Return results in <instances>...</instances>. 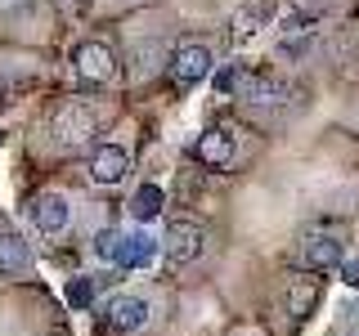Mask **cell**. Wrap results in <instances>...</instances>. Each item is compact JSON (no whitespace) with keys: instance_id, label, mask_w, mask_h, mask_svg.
<instances>
[{"instance_id":"obj_1","label":"cell","mask_w":359,"mask_h":336,"mask_svg":"<svg viewBox=\"0 0 359 336\" xmlns=\"http://www.w3.org/2000/svg\"><path fill=\"white\" fill-rule=\"evenodd\" d=\"M238 104L247 112H283L292 99H297V85H287L283 76H269V72H252L247 76L243 72V81H238Z\"/></svg>"},{"instance_id":"obj_2","label":"cell","mask_w":359,"mask_h":336,"mask_svg":"<svg viewBox=\"0 0 359 336\" xmlns=\"http://www.w3.org/2000/svg\"><path fill=\"white\" fill-rule=\"evenodd\" d=\"M95 130H99V117H95L90 104H81V99H72V104H63L54 112V144H59L63 153L86 148V144L95 139Z\"/></svg>"},{"instance_id":"obj_3","label":"cell","mask_w":359,"mask_h":336,"mask_svg":"<svg viewBox=\"0 0 359 336\" xmlns=\"http://www.w3.org/2000/svg\"><path fill=\"white\" fill-rule=\"evenodd\" d=\"M157 246L166 251V260L171 265H194L202 251H207V229L194 220H171L166 224V233L157 238Z\"/></svg>"},{"instance_id":"obj_4","label":"cell","mask_w":359,"mask_h":336,"mask_svg":"<svg viewBox=\"0 0 359 336\" xmlns=\"http://www.w3.org/2000/svg\"><path fill=\"white\" fill-rule=\"evenodd\" d=\"M297 255H301V265H306V274L337 269L346 260V255H341V233H337V229H306V233H301Z\"/></svg>"},{"instance_id":"obj_5","label":"cell","mask_w":359,"mask_h":336,"mask_svg":"<svg viewBox=\"0 0 359 336\" xmlns=\"http://www.w3.org/2000/svg\"><path fill=\"white\" fill-rule=\"evenodd\" d=\"M72 67L86 85H108L112 76H117V54H112L104 41H81L76 54H72Z\"/></svg>"},{"instance_id":"obj_6","label":"cell","mask_w":359,"mask_h":336,"mask_svg":"<svg viewBox=\"0 0 359 336\" xmlns=\"http://www.w3.org/2000/svg\"><path fill=\"white\" fill-rule=\"evenodd\" d=\"M27 216H32V224H36V233H45V238H59L67 224H72V202H67L63 193H54V188H45V193L32 197Z\"/></svg>"},{"instance_id":"obj_7","label":"cell","mask_w":359,"mask_h":336,"mask_svg":"<svg viewBox=\"0 0 359 336\" xmlns=\"http://www.w3.org/2000/svg\"><path fill=\"white\" fill-rule=\"evenodd\" d=\"M319 305V278L310 274H287V287H283V318H287V332L301 328V323L314 314Z\"/></svg>"},{"instance_id":"obj_8","label":"cell","mask_w":359,"mask_h":336,"mask_svg":"<svg viewBox=\"0 0 359 336\" xmlns=\"http://www.w3.org/2000/svg\"><path fill=\"white\" fill-rule=\"evenodd\" d=\"M86 175L95 179V184H104V188L121 184V179L130 175V153L121 148V144H99V148L90 153V166H86Z\"/></svg>"},{"instance_id":"obj_9","label":"cell","mask_w":359,"mask_h":336,"mask_svg":"<svg viewBox=\"0 0 359 336\" xmlns=\"http://www.w3.org/2000/svg\"><path fill=\"white\" fill-rule=\"evenodd\" d=\"M211 63H216V59H211V50H207V45H180V50L171 54V81L175 85H198V81H207V76H211Z\"/></svg>"},{"instance_id":"obj_10","label":"cell","mask_w":359,"mask_h":336,"mask_svg":"<svg viewBox=\"0 0 359 336\" xmlns=\"http://www.w3.org/2000/svg\"><path fill=\"white\" fill-rule=\"evenodd\" d=\"M149 314H153V305L144 296H112L104 305V318L112 332H144L149 328Z\"/></svg>"},{"instance_id":"obj_11","label":"cell","mask_w":359,"mask_h":336,"mask_svg":"<svg viewBox=\"0 0 359 336\" xmlns=\"http://www.w3.org/2000/svg\"><path fill=\"white\" fill-rule=\"evenodd\" d=\"M157 238L153 233H144V229H135V233H121L117 238V251H112V265H121V269H149L157 260Z\"/></svg>"},{"instance_id":"obj_12","label":"cell","mask_w":359,"mask_h":336,"mask_svg":"<svg viewBox=\"0 0 359 336\" xmlns=\"http://www.w3.org/2000/svg\"><path fill=\"white\" fill-rule=\"evenodd\" d=\"M32 274V246L22 233H0V278H27Z\"/></svg>"},{"instance_id":"obj_13","label":"cell","mask_w":359,"mask_h":336,"mask_svg":"<svg viewBox=\"0 0 359 336\" xmlns=\"http://www.w3.org/2000/svg\"><path fill=\"white\" fill-rule=\"evenodd\" d=\"M194 153H198L202 166H211V171H224V166L233 162V153H238V144H233V134L224 130V126H216V130H207V134L198 139Z\"/></svg>"},{"instance_id":"obj_14","label":"cell","mask_w":359,"mask_h":336,"mask_svg":"<svg viewBox=\"0 0 359 336\" xmlns=\"http://www.w3.org/2000/svg\"><path fill=\"white\" fill-rule=\"evenodd\" d=\"M130 216H135V220H144V224L162 216V188H157V184H140V188H135V197H130Z\"/></svg>"},{"instance_id":"obj_15","label":"cell","mask_w":359,"mask_h":336,"mask_svg":"<svg viewBox=\"0 0 359 336\" xmlns=\"http://www.w3.org/2000/svg\"><path fill=\"white\" fill-rule=\"evenodd\" d=\"M265 18H269V5L265 0H256V5H247L238 18H233V41H247V36H256V31L265 27Z\"/></svg>"},{"instance_id":"obj_16","label":"cell","mask_w":359,"mask_h":336,"mask_svg":"<svg viewBox=\"0 0 359 336\" xmlns=\"http://www.w3.org/2000/svg\"><path fill=\"white\" fill-rule=\"evenodd\" d=\"M117 238H121V229H104V233L95 238V255H99V260H108V265H112V251H117Z\"/></svg>"},{"instance_id":"obj_17","label":"cell","mask_w":359,"mask_h":336,"mask_svg":"<svg viewBox=\"0 0 359 336\" xmlns=\"http://www.w3.org/2000/svg\"><path fill=\"white\" fill-rule=\"evenodd\" d=\"M67 300H72V305H90V300H95V278H76V283L67 287Z\"/></svg>"},{"instance_id":"obj_18","label":"cell","mask_w":359,"mask_h":336,"mask_svg":"<svg viewBox=\"0 0 359 336\" xmlns=\"http://www.w3.org/2000/svg\"><path fill=\"white\" fill-rule=\"evenodd\" d=\"M238 81H243V72H238V67H224V72L216 76V90H224V94H233V90H238Z\"/></svg>"},{"instance_id":"obj_19","label":"cell","mask_w":359,"mask_h":336,"mask_svg":"<svg viewBox=\"0 0 359 336\" xmlns=\"http://www.w3.org/2000/svg\"><path fill=\"white\" fill-rule=\"evenodd\" d=\"M341 283H346V287H359V255L341 260Z\"/></svg>"}]
</instances>
